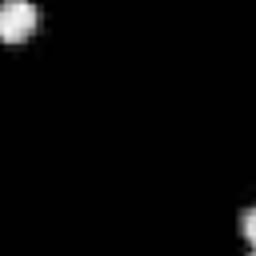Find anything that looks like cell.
I'll return each instance as SVG.
<instances>
[{"label":"cell","instance_id":"2","mask_svg":"<svg viewBox=\"0 0 256 256\" xmlns=\"http://www.w3.org/2000/svg\"><path fill=\"white\" fill-rule=\"evenodd\" d=\"M240 232H244V240L256 248V208H248V212L240 216Z\"/></svg>","mask_w":256,"mask_h":256},{"label":"cell","instance_id":"1","mask_svg":"<svg viewBox=\"0 0 256 256\" xmlns=\"http://www.w3.org/2000/svg\"><path fill=\"white\" fill-rule=\"evenodd\" d=\"M40 12L32 0H0V40L4 44H20L36 32Z\"/></svg>","mask_w":256,"mask_h":256},{"label":"cell","instance_id":"3","mask_svg":"<svg viewBox=\"0 0 256 256\" xmlns=\"http://www.w3.org/2000/svg\"><path fill=\"white\" fill-rule=\"evenodd\" d=\"M252 256H256V248H252Z\"/></svg>","mask_w":256,"mask_h":256}]
</instances>
